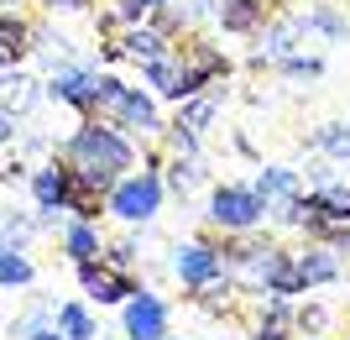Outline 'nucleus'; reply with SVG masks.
<instances>
[{
  "mask_svg": "<svg viewBox=\"0 0 350 340\" xmlns=\"http://www.w3.org/2000/svg\"><path fill=\"white\" fill-rule=\"evenodd\" d=\"M63 163L105 168V173L120 178V173H131V168H142V147H136V136H126L120 126L84 116L79 126H73V136L63 142Z\"/></svg>",
  "mask_w": 350,
  "mask_h": 340,
  "instance_id": "f257e3e1",
  "label": "nucleus"
},
{
  "mask_svg": "<svg viewBox=\"0 0 350 340\" xmlns=\"http://www.w3.org/2000/svg\"><path fill=\"white\" fill-rule=\"evenodd\" d=\"M167 205V183H162V168H131V173L116 178V189L105 194V215L120 225H152L157 209Z\"/></svg>",
  "mask_w": 350,
  "mask_h": 340,
  "instance_id": "f03ea898",
  "label": "nucleus"
},
{
  "mask_svg": "<svg viewBox=\"0 0 350 340\" xmlns=\"http://www.w3.org/2000/svg\"><path fill=\"white\" fill-rule=\"evenodd\" d=\"M204 220L215 225V231H225V236H246V231H256V225L267 220V205L251 183H215Z\"/></svg>",
  "mask_w": 350,
  "mask_h": 340,
  "instance_id": "7ed1b4c3",
  "label": "nucleus"
},
{
  "mask_svg": "<svg viewBox=\"0 0 350 340\" xmlns=\"http://www.w3.org/2000/svg\"><path fill=\"white\" fill-rule=\"evenodd\" d=\"M173 63H178V89H183V100H189V94H204L215 79L230 74L225 53H219L215 42H204V37H183V42L173 37Z\"/></svg>",
  "mask_w": 350,
  "mask_h": 340,
  "instance_id": "20e7f679",
  "label": "nucleus"
},
{
  "mask_svg": "<svg viewBox=\"0 0 350 340\" xmlns=\"http://www.w3.org/2000/svg\"><path fill=\"white\" fill-rule=\"evenodd\" d=\"M120 335L126 340H167L173 335V304L157 288H142L136 298L120 304Z\"/></svg>",
  "mask_w": 350,
  "mask_h": 340,
  "instance_id": "39448f33",
  "label": "nucleus"
},
{
  "mask_svg": "<svg viewBox=\"0 0 350 340\" xmlns=\"http://www.w3.org/2000/svg\"><path fill=\"white\" fill-rule=\"evenodd\" d=\"M167 272H173L189 293H199L204 283L225 278V252H219L215 241H173V257H167Z\"/></svg>",
  "mask_w": 350,
  "mask_h": 340,
  "instance_id": "423d86ee",
  "label": "nucleus"
},
{
  "mask_svg": "<svg viewBox=\"0 0 350 340\" xmlns=\"http://www.w3.org/2000/svg\"><path fill=\"white\" fill-rule=\"evenodd\" d=\"M94 74H100V68H89L84 58H58V63H47L42 100H53V105H68V110H79V116H89Z\"/></svg>",
  "mask_w": 350,
  "mask_h": 340,
  "instance_id": "0eeeda50",
  "label": "nucleus"
},
{
  "mask_svg": "<svg viewBox=\"0 0 350 340\" xmlns=\"http://www.w3.org/2000/svg\"><path fill=\"white\" fill-rule=\"evenodd\" d=\"M73 272H79V288L89 293V304H110V309H120L126 298L142 293V278L136 272H126V267H110V262H73Z\"/></svg>",
  "mask_w": 350,
  "mask_h": 340,
  "instance_id": "6e6552de",
  "label": "nucleus"
},
{
  "mask_svg": "<svg viewBox=\"0 0 350 340\" xmlns=\"http://www.w3.org/2000/svg\"><path fill=\"white\" fill-rule=\"evenodd\" d=\"M27 189H31V205L37 209H68V168H63V157L37 163L31 178H27Z\"/></svg>",
  "mask_w": 350,
  "mask_h": 340,
  "instance_id": "1a4fd4ad",
  "label": "nucleus"
},
{
  "mask_svg": "<svg viewBox=\"0 0 350 340\" xmlns=\"http://www.w3.org/2000/svg\"><path fill=\"white\" fill-rule=\"evenodd\" d=\"M37 100H42V79L37 74H27L21 63L0 74V110H11L16 120H27L31 110H37Z\"/></svg>",
  "mask_w": 350,
  "mask_h": 340,
  "instance_id": "9d476101",
  "label": "nucleus"
},
{
  "mask_svg": "<svg viewBox=\"0 0 350 340\" xmlns=\"http://www.w3.org/2000/svg\"><path fill=\"white\" fill-rule=\"evenodd\" d=\"M116 47H120V58H131L136 68H142V63H152V58H167V53H173V37L157 31L152 21H142V27H120Z\"/></svg>",
  "mask_w": 350,
  "mask_h": 340,
  "instance_id": "9b49d317",
  "label": "nucleus"
},
{
  "mask_svg": "<svg viewBox=\"0 0 350 340\" xmlns=\"http://www.w3.org/2000/svg\"><path fill=\"white\" fill-rule=\"evenodd\" d=\"M58 246H63V257L68 262H94V257L105 252V231L94 220H63V231H58Z\"/></svg>",
  "mask_w": 350,
  "mask_h": 340,
  "instance_id": "f8f14e48",
  "label": "nucleus"
},
{
  "mask_svg": "<svg viewBox=\"0 0 350 340\" xmlns=\"http://www.w3.org/2000/svg\"><path fill=\"white\" fill-rule=\"evenodd\" d=\"M267 0H215V21L225 31H241V37H256L267 27Z\"/></svg>",
  "mask_w": 350,
  "mask_h": 340,
  "instance_id": "ddd939ff",
  "label": "nucleus"
},
{
  "mask_svg": "<svg viewBox=\"0 0 350 340\" xmlns=\"http://www.w3.org/2000/svg\"><path fill=\"white\" fill-rule=\"evenodd\" d=\"M251 189L262 194L267 215H272L278 205H288L293 194H304V183H298V168H278V163H267V168H256V178H251Z\"/></svg>",
  "mask_w": 350,
  "mask_h": 340,
  "instance_id": "4468645a",
  "label": "nucleus"
},
{
  "mask_svg": "<svg viewBox=\"0 0 350 340\" xmlns=\"http://www.w3.org/2000/svg\"><path fill=\"white\" fill-rule=\"evenodd\" d=\"M293 262H298L304 288H324V283L340 278V252H335V246H324V241H314V246H304V252H293Z\"/></svg>",
  "mask_w": 350,
  "mask_h": 340,
  "instance_id": "2eb2a0df",
  "label": "nucleus"
},
{
  "mask_svg": "<svg viewBox=\"0 0 350 340\" xmlns=\"http://www.w3.org/2000/svg\"><path fill=\"white\" fill-rule=\"evenodd\" d=\"M53 330H58L63 340H100V319H94V309H89L84 298L58 304V309H53Z\"/></svg>",
  "mask_w": 350,
  "mask_h": 340,
  "instance_id": "dca6fc26",
  "label": "nucleus"
},
{
  "mask_svg": "<svg viewBox=\"0 0 350 340\" xmlns=\"http://www.w3.org/2000/svg\"><path fill=\"white\" fill-rule=\"evenodd\" d=\"M162 183H167V194L189 199L199 183H209V168H204V157H167L162 163Z\"/></svg>",
  "mask_w": 350,
  "mask_h": 340,
  "instance_id": "f3484780",
  "label": "nucleus"
},
{
  "mask_svg": "<svg viewBox=\"0 0 350 340\" xmlns=\"http://www.w3.org/2000/svg\"><path fill=\"white\" fill-rule=\"evenodd\" d=\"M31 37H37V27H31L27 16H16V11H0V53L11 63H21L31 53Z\"/></svg>",
  "mask_w": 350,
  "mask_h": 340,
  "instance_id": "a211bd4d",
  "label": "nucleus"
},
{
  "mask_svg": "<svg viewBox=\"0 0 350 340\" xmlns=\"http://www.w3.org/2000/svg\"><path fill=\"white\" fill-rule=\"evenodd\" d=\"M37 262H31L21 246H5L0 252V288H11V293H21V288H37Z\"/></svg>",
  "mask_w": 350,
  "mask_h": 340,
  "instance_id": "6ab92c4d",
  "label": "nucleus"
},
{
  "mask_svg": "<svg viewBox=\"0 0 350 340\" xmlns=\"http://www.w3.org/2000/svg\"><path fill=\"white\" fill-rule=\"evenodd\" d=\"M215 116H219L215 94H189V100H178V126L193 131V136H204L209 126H215Z\"/></svg>",
  "mask_w": 350,
  "mask_h": 340,
  "instance_id": "aec40b11",
  "label": "nucleus"
},
{
  "mask_svg": "<svg viewBox=\"0 0 350 340\" xmlns=\"http://www.w3.org/2000/svg\"><path fill=\"white\" fill-rule=\"evenodd\" d=\"M136 74L152 84V94H162V100H183V89H178V63H173V53L167 58H152V63H142Z\"/></svg>",
  "mask_w": 350,
  "mask_h": 340,
  "instance_id": "412c9836",
  "label": "nucleus"
},
{
  "mask_svg": "<svg viewBox=\"0 0 350 340\" xmlns=\"http://www.w3.org/2000/svg\"><path fill=\"white\" fill-rule=\"evenodd\" d=\"M37 231H42L37 215H27V209H0V241H5V246H21V252H27Z\"/></svg>",
  "mask_w": 350,
  "mask_h": 340,
  "instance_id": "4be33fe9",
  "label": "nucleus"
},
{
  "mask_svg": "<svg viewBox=\"0 0 350 340\" xmlns=\"http://www.w3.org/2000/svg\"><path fill=\"white\" fill-rule=\"evenodd\" d=\"M314 147H319L329 163H350V126L345 120H324L319 131H314Z\"/></svg>",
  "mask_w": 350,
  "mask_h": 340,
  "instance_id": "5701e85b",
  "label": "nucleus"
},
{
  "mask_svg": "<svg viewBox=\"0 0 350 340\" xmlns=\"http://www.w3.org/2000/svg\"><path fill=\"white\" fill-rule=\"evenodd\" d=\"M319 194V205H324V215H329V220L335 225H350V183H324V189H314Z\"/></svg>",
  "mask_w": 350,
  "mask_h": 340,
  "instance_id": "b1692460",
  "label": "nucleus"
},
{
  "mask_svg": "<svg viewBox=\"0 0 350 340\" xmlns=\"http://www.w3.org/2000/svg\"><path fill=\"white\" fill-rule=\"evenodd\" d=\"M42 325H53V304H47V298H37L27 314H16V319H11V330H5V335H11V340H27V335H37Z\"/></svg>",
  "mask_w": 350,
  "mask_h": 340,
  "instance_id": "393cba45",
  "label": "nucleus"
},
{
  "mask_svg": "<svg viewBox=\"0 0 350 340\" xmlns=\"http://www.w3.org/2000/svg\"><path fill=\"white\" fill-rule=\"evenodd\" d=\"M293 325H298V335H324V330L335 325V309H324V304H304V309L293 314Z\"/></svg>",
  "mask_w": 350,
  "mask_h": 340,
  "instance_id": "a878e982",
  "label": "nucleus"
},
{
  "mask_svg": "<svg viewBox=\"0 0 350 340\" xmlns=\"http://www.w3.org/2000/svg\"><path fill=\"white\" fill-rule=\"evenodd\" d=\"M304 21H308V31H324V37H335V42L350 31V21H345L340 11H329V5H314V11H304Z\"/></svg>",
  "mask_w": 350,
  "mask_h": 340,
  "instance_id": "bb28decb",
  "label": "nucleus"
},
{
  "mask_svg": "<svg viewBox=\"0 0 350 340\" xmlns=\"http://www.w3.org/2000/svg\"><path fill=\"white\" fill-rule=\"evenodd\" d=\"M278 68H282L288 79H319V74H324V58H308V53H288Z\"/></svg>",
  "mask_w": 350,
  "mask_h": 340,
  "instance_id": "cd10ccee",
  "label": "nucleus"
},
{
  "mask_svg": "<svg viewBox=\"0 0 350 340\" xmlns=\"http://www.w3.org/2000/svg\"><path fill=\"white\" fill-rule=\"evenodd\" d=\"M16 136H21V120L11 110H0V147H16Z\"/></svg>",
  "mask_w": 350,
  "mask_h": 340,
  "instance_id": "c85d7f7f",
  "label": "nucleus"
},
{
  "mask_svg": "<svg viewBox=\"0 0 350 340\" xmlns=\"http://www.w3.org/2000/svg\"><path fill=\"white\" fill-rule=\"evenodd\" d=\"M27 163H16V157H11V163H5V168H0V183H27Z\"/></svg>",
  "mask_w": 350,
  "mask_h": 340,
  "instance_id": "c756f323",
  "label": "nucleus"
},
{
  "mask_svg": "<svg viewBox=\"0 0 350 340\" xmlns=\"http://www.w3.org/2000/svg\"><path fill=\"white\" fill-rule=\"evenodd\" d=\"M47 11H89V0H42Z\"/></svg>",
  "mask_w": 350,
  "mask_h": 340,
  "instance_id": "7c9ffc66",
  "label": "nucleus"
},
{
  "mask_svg": "<svg viewBox=\"0 0 350 340\" xmlns=\"http://www.w3.org/2000/svg\"><path fill=\"white\" fill-rule=\"evenodd\" d=\"M136 5H146V11H162V5H173V0H136Z\"/></svg>",
  "mask_w": 350,
  "mask_h": 340,
  "instance_id": "2f4dec72",
  "label": "nucleus"
},
{
  "mask_svg": "<svg viewBox=\"0 0 350 340\" xmlns=\"http://www.w3.org/2000/svg\"><path fill=\"white\" fill-rule=\"evenodd\" d=\"M5 68H16V63H11V58H5V53H0V74H5Z\"/></svg>",
  "mask_w": 350,
  "mask_h": 340,
  "instance_id": "473e14b6",
  "label": "nucleus"
},
{
  "mask_svg": "<svg viewBox=\"0 0 350 340\" xmlns=\"http://www.w3.org/2000/svg\"><path fill=\"white\" fill-rule=\"evenodd\" d=\"M0 11H16V0H0Z\"/></svg>",
  "mask_w": 350,
  "mask_h": 340,
  "instance_id": "72a5a7b5",
  "label": "nucleus"
},
{
  "mask_svg": "<svg viewBox=\"0 0 350 340\" xmlns=\"http://www.w3.org/2000/svg\"><path fill=\"white\" fill-rule=\"evenodd\" d=\"M100 340H126V335H105V330H100Z\"/></svg>",
  "mask_w": 350,
  "mask_h": 340,
  "instance_id": "f704fd0d",
  "label": "nucleus"
},
{
  "mask_svg": "<svg viewBox=\"0 0 350 340\" xmlns=\"http://www.w3.org/2000/svg\"><path fill=\"white\" fill-rule=\"evenodd\" d=\"M167 340H183V335H167Z\"/></svg>",
  "mask_w": 350,
  "mask_h": 340,
  "instance_id": "c9c22d12",
  "label": "nucleus"
},
{
  "mask_svg": "<svg viewBox=\"0 0 350 340\" xmlns=\"http://www.w3.org/2000/svg\"><path fill=\"white\" fill-rule=\"evenodd\" d=\"M0 252H5V241H0Z\"/></svg>",
  "mask_w": 350,
  "mask_h": 340,
  "instance_id": "e433bc0d",
  "label": "nucleus"
}]
</instances>
